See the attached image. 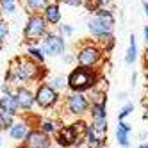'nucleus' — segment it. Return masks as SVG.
Here are the masks:
<instances>
[{
	"label": "nucleus",
	"mask_w": 148,
	"mask_h": 148,
	"mask_svg": "<svg viewBox=\"0 0 148 148\" xmlns=\"http://www.w3.org/2000/svg\"><path fill=\"white\" fill-rule=\"evenodd\" d=\"M68 88L71 91H86L93 86H97L98 82V73L95 71V68H86V66H77L70 71V75L66 79Z\"/></svg>",
	"instance_id": "obj_1"
},
{
	"label": "nucleus",
	"mask_w": 148,
	"mask_h": 148,
	"mask_svg": "<svg viewBox=\"0 0 148 148\" xmlns=\"http://www.w3.org/2000/svg\"><path fill=\"white\" fill-rule=\"evenodd\" d=\"M48 32V23L45 16L41 13H32L29 14V20L25 23V29H23V38H25V43H30V45H36L38 41H41L45 38V34Z\"/></svg>",
	"instance_id": "obj_2"
},
{
	"label": "nucleus",
	"mask_w": 148,
	"mask_h": 148,
	"mask_svg": "<svg viewBox=\"0 0 148 148\" xmlns=\"http://www.w3.org/2000/svg\"><path fill=\"white\" fill-rule=\"evenodd\" d=\"M103 56V50L100 48V45L97 43H88L84 45L77 54H75V59H77V64L79 66H86V68H93L97 66L100 59Z\"/></svg>",
	"instance_id": "obj_3"
},
{
	"label": "nucleus",
	"mask_w": 148,
	"mask_h": 148,
	"mask_svg": "<svg viewBox=\"0 0 148 148\" xmlns=\"http://www.w3.org/2000/svg\"><path fill=\"white\" fill-rule=\"evenodd\" d=\"M64 48H66V41H64V36H61L59 32H48L45 34V38L41 39V50H43L45 57L50 56H62L64 54Z\"/></svg>",
	"instance_id": "obj_4"
},
{
	"label": "nucleus",
	"mask_w": 148,
	"mask_h": 148,
	"mask_svg": "<svg viewBox=\"0 0 148 148\" xmlns=\"http://www.w3.org/2000/svg\"><path fill=\"white\" fill-rule=\"evenodd\" d=\"M36 103L38 105H41V107H52L56 102H57V91L50 86V84H41V86L38 88V91H36Z\"/></svg>",
	"instance_id": "obj_5"
},
{
	"label": "nucleus",
	"mask_w": 148,
	"mask_h": 148,
	"mask_svg": "<svg viewBox=\"0 0 148 148\" xmlns=\"http://www.w3.org/2000/svg\"><path fill=\"white\" fill-rule=\"evenodd\" d=\"M86 25H88V30L91 32V36H95V38L103 36V34H111L112 30H114V25H111V23H107V22H103L102 18L95 16V14H93L91 18H88Z\"/></svg>",
	"instance_id": "obj_6"
},
{
	"label": "nucleus",
	"mask_w": 148,
	"mask_h": 148,
	"mask_svg": "<svg viewBox=\"0 0 148 148\" xmlns=\"http://www.w3.org/2000/svg\"><path fill=\"white\" fill-rule=\"evenodd\" d=\"M41 14L45 16L48 25H59L61 18H62V14H61V2L59 0H50V2L47 4V7L41 11Z\"/></svg>",
	"instance_id": "obj_7"
},
{
	"label": "nucleus",
	"mask_w": 148,
	"mask_h": 148,
	"mask_svg": "<svg viewBox=\"0 0 148 148\" xmlns=\"http://www.w3.org/2000/svg\"><path fill=\"white\" fill-rule=\"evenodd\" d=\"M68 111L73 114H82L88 111V100L84 98L82 91H73L68 97Z\"/></svg>",
	"instance_id": "obj_8"
},
{
	"label": "nucleus",
	"mask_w": 148,
	"mask_h": 148,
	"mask_svg": "<svg viewBox=\"0 0 148 148\" xmlns=\"http://www.w3.org/2000/svg\"><path fill=\"white\" fill-rule=\"evenodd\" d=\"M47 146H48V136L45 132L34 130L25 136L23 148H47Z\"/></svg>",
	"instance_id": "obj_9"
},
{
	"label": "nucleus",
	"mask_w": 148,
	"mask_h": 148,
	"mask_svg": "<svg viewBox=\"0 0 148 148\" xmlns=\"http://www.w3.org/2000/svg\"><path fill=\"white\" fill-rule=\"evenodd\" d=\"M14 98L18 102V107H22V109H30L32 103L36 102L34 93L30 89H27V88H18L16 93H14Z\"/></svg>",
	"instance_id": "obj_10"
},
{
	"label": "nucleus",
	"mask_w": 148,
	"mask_h": 148,
	"mask_svg": "<svg viewBox=\"0 0 148 148\" xmlns=\"http://www.w3.org/2000/svg\"><path fill=\"white\" fill-rule=\"evenodd\" d=\"M18 102H16V98H14V95H11V93H5L2 98H0V111L2 112H7V114H16L18 112Z\"/></svg>",
	"instance_id": "obj_11"
},
{
	"label": "nucleus",
	"mask_w": 148,
	"mask_h": 148,
	"mask_svg": "<svg viewBox=\"0 0 148 148\" xmlns=\"http://www.w3.org/2000/svg\"><path fill=\"white\" fill-rule=\"evenodd\" d=\"M57 143L61 146H71L77 143V134L73 132L71 127H64V129H61L59 134H57Z\"/></svg>",
	"instance_id": "obj_12"
},
{
	"label": "nucleus",
	"mask_w": 148,
	"mask_h": 148,
	"mask_svg": "<svg viewBox=\"0 0 148 148\" xmlns=\"http://www.w3.org/2000/svg\"><path fill=\"white\" fill-rule=\"evenodd\" d=\"M48 2L50 0H22V5L29 14H32V13H41Z\"/></svg>",
	"instance_id": "obj_13"
},
{
	"label": "nucleus",
	"mask_w": 148,
	"mask_h": 148,
	"mask_svg": "<svg viewBox=\"0 0 148 148\" xmlns=\"http://www.w3.org/2000/svg\"><path fill=\"white\" fill-rule=\"evenodd\" d=\"M136 59H137V43H136V36L130 34L129 48H127V54H125V62L127 64H132Z\"/></svg>",
	"instance_id": "obj_14"
},
{
	"label": "nucleus",
	"mask_w": 148,
	"mask_h": 148,
	"mask_svg": "<svg viewBox=\"0 0 148 148\" xmlns=\"http://www.w3.org/2000/svg\"><path fill=\"white\" fill-rule=\"evenodd\" d=\"M13 139H23V137L29 134V129L25 123H13L11 125V130H9Z\"/></svg>",
	"instance_id": "obj_15"
},
{
	"label": "nucleus",
	"mask_w": 148,
	"mask_h": 148,
	"mask_svg": "<svg viewBox=\"0 0 148 148\" xmlns=\"http://www.w3.org/2000/svg\"><path fill=\"white\" fill-rule=\"evenodd\" d=\"M97 39H98V45H100V48H102L103 52H109V50L114 47V43H116V39H114L112 32H111V34H103V36H98Z\"/></svg>",
	"instance_id": "obj_16"
},
{
	"label": "nucleus",
	"mask_w": 148,
	"mask_h": 148,
	"mask_svg": "<svg viewBox=\"0 0 148 148\" xmlns=\"http://www.w3.org/2000/svg\"><path fill=\"white\" fill-rule=\"evenodd\" d=\"M95 16H98V18H102L103 22H107V23H111V25H116V20H114V14H112V11L107 7V5H102L97 13H95Z\"/></svg>",
	"instance_id": "obj_17"
},
{
	"label": "nucleus",
	"mask_w": 148,
	"mask_h": 148,
	"mask_svg": "<svg viewBox=\"0 0 148 148\" xmlns=\"http://www.w3.org/2000/svg\"><path fill=\"white\" fill-rule=\"evenodd\" d=\"M27 57L32 59V61H36V62H39V64H43V62H45V54H43V50H41V48H36V47H32V45L27 48Z\"/></svg>",
	"instance_id": "obj_18"
},
{
	"label": "nucleus",
	"mask_w": 148,
	"mask_h": 148,
	"mask_svg": "<svg viewBox=\"0 0 148 148\" xmlns=\"http://www.w3.org/2000/svg\"><path fill=\"white\" fill-rule=\"evenodd\" d=\"M102 5H103V4H102V0H84V2H82V7L86 9L89 14H95Z\"/></svg>",
	"instance_id": "obj_19"
},
{
	"label": "nucleus",
	"mask_w": 148,
	"mask_h": 148,
	"mask_svg": "<svg viewBox=\"0 0 148 148\" xmlns=\"http://www.w3.org/2000/svg\"><path fill=\"white\" fill-rule=\"evenodd\" d=\"M16 7H18V0H0V9L7 14L16 13Z\"/></svg>",
	"instance_id": "obj_20"
},
{
	"label": "nucleus",
	"mask_w": 148,
	"mask_h": 148,
	"mask_svg": "<svg viewBox=\"0 0 148 148\" xmlns=\"http://www.w3.org/2000/svg\"><path fill=\"white\" fill-rule=\"evenodd\" d=\"M86 136H88V145H89V148H98L102 145V139L95 136V130L93 129H88V134Z\"/></svg>",
	"instance_id": "obj_21"
},
{
	"label": "nucleus",
	"mask_w": 148,
	"mask_h": 148,
	"mask_svg": "<svg viewBox=\"0 0 148 148\" xmlns=\"http://www.w3.org/2000/svg\"><path fill=\"white\" fill-rule=\"evenodd\" d=\"M127 134L129 130H125L121 125H118V129H116V137H118V143L121 146H129V139H127Z\"/></svg>",
	"instance_id": "obj_22"
},
{
	"label": "nucleus",
	"mask_w": 148,
	"mask_h": 148,
	"mask_svg": "<svg viewBox=\"0 0 148 148\" xmlns=\"http://www.w3.org/2000/svg\"><path fill=\"white\" fill-rule=\"evenodd\" d=\"M71 129H73V132L77 134V137H82V136L88 134V125H86V121H75Z\"/></svg>",
	"instance_id": "obj_23"
},
{
	"label": "nucleus",
	"mask_w": 148,
	"mask_h": 148,
	"mask_svg": "<svg viewBox=\"0 0 148 148\" xmlns=\"http://www.w3.org/2000/svg\"><path fill=\"white\" fill-rule=\"evenodd\" d=\"M48 84H50L54 89H62L64 86H68L66 79H64V77H59V75H57V77H52V79L48 80Z\"/></svg>",
	"instance_id": "obj_24"
},
{
	"label": "nucleus",
	"mask_w": 148,
	"mask_h": 148,
	"mask_svg": "<svg viewBox=\"0 0 148 148\" xmlns=\"http://www.w3.org/2000/svg\"><path fill=\"white\" fill-rule=\"evenodd\" d=\"M93 120H98V118H107V112H105V105H97L93 103Z\"/></svg>",
	"instance_id": "obj_25"
},
{
	"label": "nucleus",
	"mask_w": 148,
	"mask_h": 148,
	"mask_svg": "<svg viewBox=\"0 0 148 148\" xmlns=\"http://www.w3.org/2000/svg\"><path fill=\"white\" fill-rule=\"evenodd\" d=\"M57 27H59V30H57V32H59L61 36H64V38H70L73 32H75V29H73L71 25H68V23H62V25L59 23Z\"/></svg>",
	"instance_id": "obj_26"
},
{
	"label": "nucleus",
	"mask_w": 148,
	"mask_h": 148,
	"mask_svg": "<svg viewBox=\"0 0 148 148\" xmlns=\"http://www.w3.org/2000/svg\"><path fill=\"white\" fill-rule=\"evenodd\" d=\"M7 34H9V29H7V23H5V22H2V20H0V47H2V43H4V41H5Z\"/></svg>",
	"instance_id": "obj_27"
},
{
	"label": "nucleus",
	"mask_w": 148,
	"mask_h": 148,
	"mask_svg": "<svg viewBox=\"0 0 148 148\" xmlns=\"http://www.w3.org/2000/svg\"><path fill=\"white\" fill-rule=\"evenodd\" d=\"M132 109H134V105H132V103H127L125 107H123V109L120 111V114H118V120H123L125 116H129V114L132 112Z\"/></svg>",
	"instance_id": "obj_28"
},
{
	"label": "nucleus",
	"mask_w": 148,
	"mask_h": 148,
	"mask_svg": "<svg viewBox=\"0 0 148 148\" xmlns=\"http://www.w3.org/2000/svg\"><path fill=\"white\" fill-rule=\"evenodd\" d=\"M59 2L66 4V5H70V7H82V2H84V0H59Z\"/></svg>",
	"instance_id": "obj_29"
},
{
	"label": "nucleus",
	"mask_w": 148,
	"mask_h": 148,
	"mask_svg": "<svg viewBox=\"0 0 148 148\" xmlns=\"http://www.w3.org/2000/svg\"><path fill=\"white\" fill-rule=\"evenodd\" d=\"M41 129H43V132H45V134H47V132L50 134L52 130H54V125H52L50 121H43V127H41Z\"/></svg>",
	"instance_id": "obj_30"
},
{
	"label": "nucleus",
	"mask_w": 148,
	"mask_h": 148,
	"mask_svg": "<svg viewBox=\"0 0 148 148\" xmlns=\"http://www.w3.org/2000/svg\"><path fill=\"white\" fill-rule=\"evenodd\" d=\"M143 11H145V14L148 16V0H143Z\"/></svg>",
	"instance_id": "obj_31"
},
{
	"label": "nucleus",
	"mask_w": 148,
	"mask_h": 148,
	"mask_svg": "<svg viewBox=\"0 0 148 148\" xmlns=\"http://www.w3.org/2000/svg\"><path fill=\"white\" fill-rule=\"evenodd\" d=\"M143 32H145V41H146V45H148V25L143 29Z\"/></svg>",
	"instance_id": "obj_32"
},
{
	"label": "nucleus",
	"mask_w": 148,
	"mask_h": 148,
	"mask_svg": "<svg viewBox=\"0 0 148 148\" xmlns=\"http://www.w3.org/2000/svg\"><path fill=\"white\" fill-rule=\"evenodd\" d=\"M118 98H120V100H125V98H127V93H125V91H121V93L118 95Z\"/></svg>",
	"instance_id": "obj_33"
},
{
	"label": "nucleus",
	"mask_w": 148,
	"mask_h": 148,
	"mask_svg": "<svg viewBox=\"0 0 148 148\" xmlns=\"http://www.w3.org/2000/svg\"><path fill=\"white\" fill-rule=\"evenodd\" d=\"M4 129V118H2V111H0V130Z\"/></svg>",
	"instance_id": "obj_34"
},
{
	"label": "nucleus",
	"mask_w": 148,
	"mask_h": 148,
	"mask_svg": "<svg viewBox=\"0 0 148 148\" xmlns=\"http://www.w3.org/2000/svg\"><path fill=\"white\" fill-rule=\"evenodd\" d=\"M112 2H114V0H102V4H103V5H111Z\"/></svg>",
	"instance_id": "obj_35"
},
{
	"label": "nucleus",
	"mask_w": 148,
	"mask_h": 148,
	"mask_svg": "<svg viewBox=\"0 0 148 148\" xmlns=\"http://www.w3.org/2000/svg\"><path fill=\"white\" fill-rule=\"evenodd\" d=\"M141 148H148V143H143V145H141Z\"/></svg>",
	"instance_id": "obj_36"
},
{
	"label": "nucleus",
	"mask_w": 148,
	"mask_h": 148,
	"mask_svg": "<svg viewBox=\"0 0 148 148\" xmlns=\"http://www.w3.org/2000/svg\"><path fill=\"white\" fill-rule=\"evenodd\" d=\"M146 57H148V45H146Z\"/></svg>",
	"instance_id": "obj_37"
}]
</instances>
